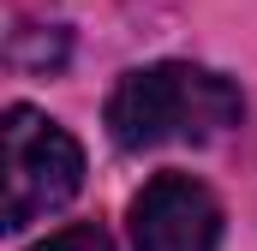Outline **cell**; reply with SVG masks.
Listing matches in <instances>:
<instances>
[{"label":"cell","mask_w":257,"mask_h":251,"mask_svg":"<svg viewBox=\"0 0 257 251\" xmlns=\"http://www.w3.org/2000/svg\"><path fill=\"white\" fill-rule=\"evenodd\" d=\"M239 90L192 60L138 66L108 96V132L120 150H162V144H209L227 126H239Z\"/></svg>","instance_id":"obj_1"},{"label":"cell","mask_w":257,"mask_h":251,"mask_svg":"<svg viewBox=\"0 0 257 251\" xmlns=\"http://www.w3.org/2000/svg\"><path fill=\"white\" fill-rule=\"evenodd\" d=\"M132 245L138 251H215L221 203L192 174H156L132 197Z\"/></svg>","instance_id":"obj_3"},{"label":"cell","mask_w":257,"mask_h":251,"mask_svg":"<svg viewBox=\"0 0 257 251\" xmlns=\"http://www.w3.org/2000/svg\"><path fill=\"white\" fill-rule=\"evenodd\" d=\"M36 251H114V245H108L102 227H66V233H54V239H42Z\"/></svg>","instance_id":"obj_4"},{"label":"cell","mask_w":257,"mask_h":251,"mask_svg":"<svg viewBox=\"0 0 257 251\" xmlns=\"http://www.w3.org/2000/svg\"><path fill=\"white\" fill-rule=\"evenodd\" d=\"M0 138H6V227L12 233L78 197V186H84V150L72 144L66 126L36 114L30 102H12Z\"/></svg>","instance_id":"obj_2"}]
</instances>
